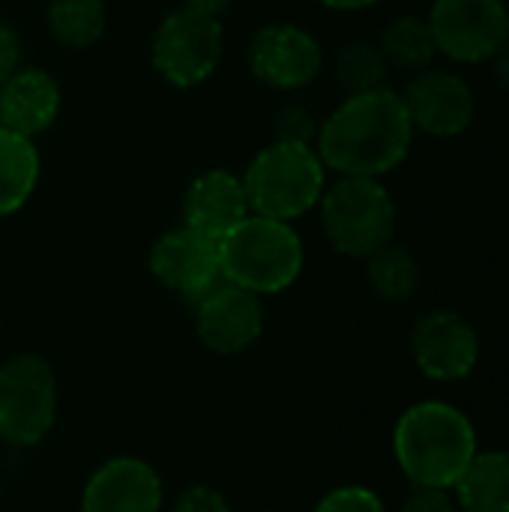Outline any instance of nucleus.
Instances as JSON below:
<instances>
[{
	"label": "nucleus",
	"mask_w": 509,
	"mask_h": 512,
	"mask_svg": "<svg viewBox=\"0 0 509 512\" xmlns=\"http://www.w3.org/2000/svg\"><path fill=\"white\" fill-rule=\"evenodd\" d=\"M414 144V123L399 93L381 87L345 102L318 129V156L342 177H384Z\"/></svg>",
	"instance_id": "1"
},
{
	"label": "nucleus",
	"mask_w": 509,
	"mask_h": 512,
	"mask_svg": "<svg viewBox=\"0 0 509 512\" xmlns=\"http://www.w3.org/2000/svg\"><path fill=\"white\" fill-rule=\"evenodd\" d=\"M480 453L471 417L450 402H417L393 429V456L414 489H447L459 483Z\"/></svg>",
	"instance_id": "2"
},
{
	"label": "nucleus",
	"mask_w": 509,
	"mask_h": 512,
	"mask_svg": "<svg viewBox=\"0 0 509 512\" xmlns=\"http://www.w3.org/2000/svg\"><path fill=\"white\" fill-rule=\"evenodd\" d=\"M303 240L291 222L249 213L219 240L222 279L258 297L282 294L303 273Z\"/></svg>",
	"instance_id": "3"
},
{
	"label": "nucleus",
	"mask_w": 509,
	"mask_h": 512,
	"mask_svg": "<svg viewBox=\"0 0 509 512\" xmlns=\"http://www.w3.org/2000/svg\"><path fill=\"white\" fill-rule=\"evenodd\" d=\"M327 165L312 144L273 141L246 168L243 186L255 216L294 222L321 204Z\"/></svg>",
	"instance_id": "4"
},
{
	"label": "nucleus",
	"mask_w": 509,
	"mask_h": 512,
	"mask_svg": "<svg viewBox=\"0 0 509 512\" xmlns=\"http://www.w3.org/2000/svg\"><path fill=\"white\" fill-rule=\"evenodd\" d=\"M321 222L330 246L348 258H369L396 234V204L375 177H342L321 195Z\"/></svg>",
	"instance_id": "5"
},
{
	"label": "nucleus",
	"mask_w": 509,
	"mask_h": 512,
	"mask_svg": "<svg viewBox=\"0 0 509 512\" xmlns=\"http://www.w3.org/2000/svg\"><path fill=\"white\" fill-rule=\"evenodd\" d=\"M57 420V378L36 354H18L0 366V441L36 447Z\"/></svg>",
	"instance_id": "6"
},
{
	"label": "nucleus",
	"mask_w": 509,
	"mask_h": 512,
	"mask_svg": "<svg viewBox=\"0 0 509 512\" xmlns=\"http://www.w3.org/2000/svg\"><path fill=\"white\" fill-rule=\"evenodd\" d=\"M225 48V33L219 18L201 15L195 9H174L162 18L153 36V66L174 87H195L207 81Z\"/></svg>",
	"instance_id": "7"
},
{
	"label": "nucleus",
	"mask_w": 509,
	"mask_h": 512,
	"mask_svg": "<svg viewBox=\"0 0 509 512\" xmlns=\"http://www.w3.org/2000/svg\"><path fill=\"white\" fill-rule=\"evenodd\" d=\"M429 27L450 60L486 63L509 39V6L504 0H435Z\"/></svg>",
	"instance_id": "8"
},
{
	"label": "nucleus",
	"mask_w": 509,
	"mask_h": 512,
	"mask_svg": "<svg viewBox=\"0 0 509 512\" xmlns=\"http://www.w3.org/2000/svg\"><path fill=\"white\" fill-rule=\"evenodd\" d=\"M411 357L429 381L459 384L480 363V336L465 315L438 309L414 324Z\"/></svg>",
	"instance_id": "9"
},
{
	"label": "nucleus",
	"mask_w": 509,
	"mask_h": 512,
	"mask_svg": "<svg viewBox=\"0 0 509 512\" xmlns=\"http://www.w3.org/2000/svg\"><path fill=\"white\" fill-rule=\"evenodd\" d=\"M150 273L174 294L189 303H198L207 291H213L222 279L219 243L180 225L162 234L150 249Z\"/></svg>",
	"instance_id": "10"
},
{
	"label": "nucleus",
	"mask_w": 509,
	"mask_h": 512,
	"mask_svg": "<svg viewBox=\"0 0 509 512\" xmlns=\"http://www.w3.org/2000/svg\"><path fill=\"white\" fill-rule=\"evenodd\" d=\"M195 333L204 348L219 357L249 351L264 333L261 297L231 282H219L195 303Z\"/></svg>",
	"instance_id": "11"
},
{
	"label": "nucleus",
	"mask_w": 509,
	"mask_h": 512,
	"mask_svg": "<svg viewBox=\"0 0 509 512\" xmlns=\"http://www.w3.org/2000/svg\"><path fill=\"white\" fill-rule=\"evenodd\" d=\"M324 66L318 39L297 24H270L249 45V69L258 81L276 90L309 87Z\"/></svg>",
	"instance_id": "12"
},
{
	"label": "nucleus",
	"mask_w": 509,
	"mask_h": 512,
	"mask_svg": "<svg viewBox=\"0 0 509 512\" xmlns=\"http://www.w3.org/2000/svg\"><path fill=\"white\" fill-rule=\"evenodd\" d=\"M405 111L414 123V132H426L435 138H456L474 123V90L465 78L444 69L417 72L405 93Z\"/></svg>",
	"instance_id": "13"
},
{
	"label": "nucleus",
	"mask_w": 509,
	"mask_h": 512,
	"mask_svg": "<svg viewBox=\"0 0 509 512\" xmlns=\"http://www.w3.org/2000/svg\"><path fill=\"white\" fill-rule=\"evenodd\" d=\"M162 480L138 456L102 462L81 492V512H162Z\"/></svg>",
	"instance_id": "14"
},
{
	"label": "nucleus",
	"mask_w": 509,
	"mask_h": 512,
	"mask_svg": "<svg viewBox=\"0 0 509 512\" xmlns=\"http://www.w3.org/2000/svg\"><path fill=\"white\" fill-rule=\"evenodd\" d=\"M249 213L252 210H249L243 177L225 168H213L195 177L183 198V225L216 243L225 234H231Z\"/></svg>",
	"instance_id": "15"
},
{
	"label": "nucleus",
	"mask_w": 509,
	"mask_h": 512,
	"mask_svg": "<svg viewBox=\"0 0 509 512\" xmlns=\"http://www.w3.org/2000/svg\"><path fill=\"white\" fill-rule=\"evenodd\" d=\"M60 111L57 81L36 66H21L0 87V129H9L24 138L45 132Z\"/></svg>",
	"instance_id": "16"
},
{
	"label": "nucleus",
	"mask_w": 509,
	"mask_h": 512,
	"mask_svg": "<svg viewBox=\"0 0 509 512\" xmlns=\"http://www.w3.org/2000/svg\"><path fill=\"white\" fill-rule=\"evenodd\" d=\"M453 498L462 512H509V450H480Z\"/></svg>",
	"instance_id": "17"
},
{
	"label": "nucleus",
	"mask_w": 509,
	"mask_h": 512,
	"mask_svg": "<svg viewBox=\"0 0 509 512\" xmlns=\"http://www.w3.org/2000/svg\"><path fill=\"white\" fill-rule=\"evenodd\" d=\"M39 183V153L33 138L0 129V216L27 204Z\"/></svg>",
	"instance_id": "18"
},
{
	"label": "nucleus",
	"mask_w": 509,
	"mask_h": 512,
	"mask_svg": "<svg viewBox=\"0 0 509 512\" xmlns=\"http://www.w3.org/2000/svg\"><path fill=\"white\" fill-rule=\"evenodd\" d=\"M387 66L405 69V72H423L438 54L429 18L420 15H399L387 24L378 42Z\"/></svg>",
	"instance_id": "19"
},
{
	"label": "nucleus",
	"mask_w": 509,
	"mask_h": 512,
	"mask_svg": "<svg viewBox=\"0 0 509 512\" xmlns=\"http://www.w3.org/2000/svg\"><path fill=\"white\" fill-rule=\"evenodd\" d=\"M366 279L375 297L384 303H405L420 288V264L417 258L396 243H387L375 255L366 258Z\"/></svg>",
	"instance_id": "20"
},
{
	"label": "nucleus",
	"mask_w": 509,
	"mask_h": 512,
	"mask_svg": "<svg viewBox=\"0 0 509 512\" xmlns=\"http://www.w3.org/2000/svg\"><path fill=\"white\" fill-rule=\"evenodd\" d=\"M48 30L66 48H90L105 30L102 0H48Z\"/></svg>",
	"instance_id": "21"
},
{
	"label": "nucleus",
	"mask_w": 509,
	"mask_h": 512,
	"mask_svg": "<svg viewBox=\"0 0 509 512\" xmlns=\"http://www.w3.org/2000/svg\"><path fill=\"white\" fill-rule=\"evenodd\" d=\"M333 72H336V81L345 90V96H360V93H372V90L384 87L387 60L378 45L354 39V42L342 45V51L336 54Z\"/></svg>",
	"instance_id": "22"
},
{
	"label": "nucleus",
	"mask_w": 509,
	"mask_h": 512,
	"mask_svg": "<svg viewBox=\"0 0 509 512\" xmlns=\"http://www.w3.org/2000/svg\"><path fill=\"white\" fill-rule=\"evenodd\" d=\"M276 141H291V144H312L318 138V123L312 111L300 102H288L273 123Z\"/></svg>",
	"instance_id": "23"
},
{
	"label": "nucleus",
	"mask_w": 509,
	"mask_h": 512,
	"mask_svg": "<svg viewBox=\"0 0 509 512\" xmlns=\"http://www.w3.org/2000/svg\"><path fill=\"white\" fill-rule=\"evenodd\" d=\"M315 512H387V507L369 486H339L315 504Z\"/></svg>",
	"instance_id": "24"
},
{
	"label": "nucleus",
	"mask_w": 509,
	"mask_h": 512,
	"mask_svg": "<svg viewBox=\"0 0 509 512\" xmlns=\"http://www.w3.org/2000/svg\"><path fill=\"white\" fill-rule=\"evenodd\" d=\"M171 512H231V507L213 486H189L174 498Z\"/></svg>",
	"instance_id": "25"
},
{
	"label": "nucleus",
	"mask_w": 509,
	"mask_h": 512,
	"mask_svg": "<svg viewBox=\"0 0 509 512\" xmlns=\"http://www.w3.org/2000/svg\"><path fill=\"white\" fill-rule=\"evenodd\" d=\"M399 512H462L447 489H414Z\"/></svg>",
	"instance_id": "26"
},
{
	"label": "nucleus",
	"mask_w": 509,
	"mask_h": 512,
	"mask_svg": "<svg viewBox=\"0 0 509 512\" xmlns=\"http://www.w3.org/2000/svg\"><path fill=\"white\" fill-rule=\"evenodd\" d=\"M21 69V39L9 24H0V87Z\"/></svg>",
	"instance_id": "27"
},
{
	"label": "nucleus",
	"mask_w": 509,
	"mask_h": 512,
	"mask_svg": "<svg viewBox=\"0 0 509 512\" xmlns=\"http://www.w3.org/2000/svg\"><path fill=\"white\" fill-rule=\"evenodd\" d=\"M231 3H234V0H183L186 9H195V12L210 15V18H219Z\"/></svg>",
	"instance_id": "28"
},
{
	"label": "nucleus",
	"mask_w": 509,
	"mask_h": 512,
	"mask_svg": "<svg viewBox=\"0 0 509 512\" xmlns=\"http://www.w3.org/2000/svg\"><path fill=\"white\" fill-rule=\"evenodd\" d=\"M492 75L498 78V84L509 93V39L501 45V51L492 57Z\"/></svg>",
	"instance_id": "29"
},
{
	"label": "nucleus",
	"mask_w": 509,
	"mask_h": 512,
	"mask_svg": "<svg viewBox=\"0 0 509 512\" xmlns=\"http://www.w3.org/2000/svg\"><path fill=\"white\" fill-rule=\"evenodd\" d=\"M321 3L330 9H339V12H357V9H369L381 0H321Z\"/></svg>",
	"instance_id": "30"
}]
</instances>
